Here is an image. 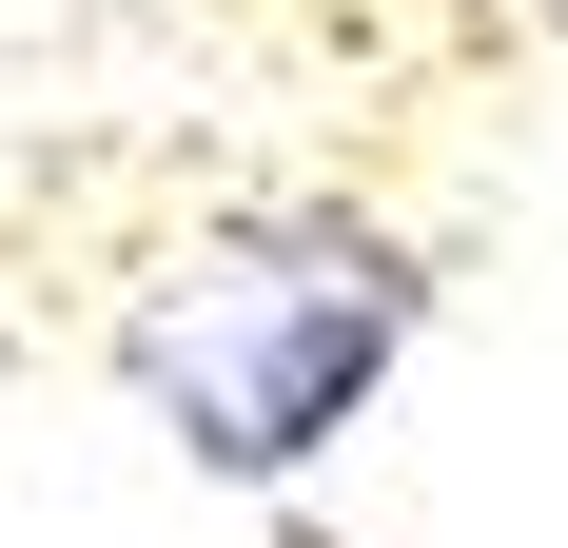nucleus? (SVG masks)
<instances>
[{
	"label": "nucleus",
	"mask_w": 568,
	"mask_h": 548,
	"mask_svg": "<svg viewBox=\"0 0 568 548\" xmlns=\"http://www.w3.org/2000/svg\"><path fill=\"white\" fill-rule=\"evenodd\" d=\"M393 333H412V255L353 216H294V235H235L216 274H176L138 314V392L216 470H294V450H334L373 412Z\"/></svg>",
	"instance_id": "nucleus-1"
}]
</instances>
